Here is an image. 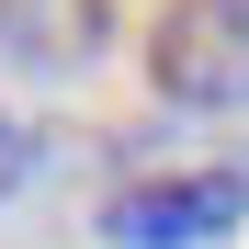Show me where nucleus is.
<instances>
[{
    "label": "nucleus",
    "instance_id": "2",
    "mask_svg": "<svg viewBox=\"0 0 249 249\" xmlns=\"http://www.w3.org/2000/svg\"><path fill=\"white\" fill-rule=\"evenodd\" d=\"M147 91L170 113H249V0H170L147 34Z\"/></svg>",
    "mask_w": 249,
    "mask_h": 249
},
{
    "label": "nucleus",
    "instance_id": "4",
    "mask_svg": "<svg viewBox=\"0 0 249 249\" xmlns=\"http://www.w3.org/2000/svg\"><path fill=\"white\" fill-rule=\"evenodd\" d=\"M34 170H46V136H34L23 113H0V215L23 204V181H34Z\"/></svg>",
    "mask_w": 249,
    "mask_h": 249
},
{
    "label": "nucleus",
    "instance_id": "3",
    "mask_svg": "<svg viewBox=\"0 0 249 249\" xmlns=\"http://www.w3.org/2000/svg\"><path fill=\"white\" fill-rule=\"evenodd\" d=\"M102 57H113V0H0V68L91 79Z\"/></svg>",
    "mask_w": 249,
    "mask_h": 249
},
{
    "label": "nucleus",
    "instance_id": "1",
    "mask_svg": "<svg viewBox=\"0 0 249 249\" xmlns=\"http://www.w3.org/2000/svg\"><path fill=\"white\" fill-rule=\"evenodd\" d=\"M238 215H249V170H136V181H113L102 193V249H215V238H238Z\"/></svg>",
    "mask_w": 249,
    "mask_h": 249
}]
</instances>
